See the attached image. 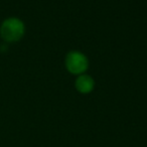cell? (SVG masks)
<instances>
[{"mask_svg": "<svg viewBox=\"0 0 147 147\" xmlns=\"http://www.w3.org/2000/svg\"><path fill=\"white\" fill-rule=\"evenodd\" d=\"M65 67L69 73L74 75H83L89 67L88 59L79 51H71L67 55Z\"/></svg>", "mask_w": 147, "mask_h": 147, "instance_id": "obj_1", "label": "cell"}, {"mask_svg": "<svg viewBox=\"0 0 147 147\" xmlns=\"http://www.w3.org/2000/svg\"><path fill=\"white\" fill-rule=\"evenodd\" d=\"M76 88L80 93L88 94L94 89V81L88 75H80L76 81Z\"/></svg>", "mask_w": 147, "mask_h": 147, "instance_id": "obj_3", "label": "cell"}, {"mask_svg": "<svg viewBox=\"0 0 147 147\" xmlns=\"http://www.w3.org/2000/svg\"><path fill=\"white\" fill-rule=\"evenodd\" d=\"M23 24L18 19H9L2 26V35L6 40L14 41L19 39L23 34Z\"/></svg>", "mask_w": 147, "mask_h": 147, "instance_id": "obj_2", "label": "cell"}]
</instances>
